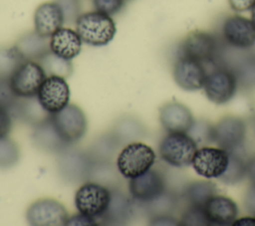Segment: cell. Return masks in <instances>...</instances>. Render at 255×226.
<instances>
[{"mask_svg":"<svg viewBox=\"0 0 255 226\" xmlns=\"http://www.w3.org/2000/svg\"><path fill=\"white\" fill-rule=\"evenodd\" d=\"M252 127H253V131L255 134V116L253 117V120H252Z\"/></svg>","mask_w":255,"mask_h":226,"instance_id":"obj_41","label":"cell"},{"mask_svg":"<svg viewBox=\"0 0 255 226\" xmlns=\"http://www.w3.org/2000/svg\"><path fill=\"white\" fill-rule=\"evenodd\" d=\"M38 63L44 69L47 77L48 76H59L68 78L73 72V65L71 60H66L55 55L52 52L46 54Z\"/></svg>","mask_w":255,"mask_h":226,"instance_id":"obj_25","label":"cell"},{"mask_svg":"<svg viewBox=\"0 0 255 226\" xmlns=\"http://www.w3.org/2000/svg\"><path fill=\"white\" fill-rule=\"evenodd\" d=\"M246 174V163L232 152H229V162L225 172L219 179L226 184H235L240 182Z\"/></svg>","mask_w":255,"mask_h":226,"instance_id":"obj_27","label":"cell"},{"mask_svg":"<svg viewBox=\"0 0 255 226\" xmlns=\"http://www.w3.org/2000/svg\"><path fill=\"white\" fill-rule=\"evenodd\" d=\"M37 98L46 111L55 113L69 104V85L63 77L48 76L43 82Z\"/></svg>","mask_w":255,"mask_h":226,"instance_id":"obj_13","label":"cell"},{"mask_svg":"<svg viewBox=\"0 0 255 226\" xmlns=\"http://www.w3.org/2000/svg\"><path fill=\"white\" fill-rule=\"evenodd\" d=\"M64 17L60 6L54 2H45L38 6L34 14L35 31L44 36L51 37L63 27Z\"/></svg>","mask_w":255,"mask_h":226,"instance_id":"obj_17","label":"cell"},{"mask_svg":"<svg viewBox=\"0 0 255 226\" xmlns=\"http://www.w3.org/2000/svg\"><path fill=\"white\" fill-rule=\"evenodd\" d=\"M96 219L79 213L68 219L67 225H96Z\"/></svg>","mask_w":255,"mask_h":226,"instance_id":"obj_37","label":"cell"},{"mask_svg":"<svg viewBox=\"0 0 255 226\" xmlns=\"http://www.w3.org/2000/svg\"><path fill=\"white\" fill-rule=\"evenodd\" d=\"M26 218L34 226L67 225L68 211L62 203L52 198H42L33 202L27 209Z\"/></svg>","mask_w":255,"mask_h":226,"instance_id":"obj_8","label":"cell"},{"mask_svg":"<svg viewBox=\"0 0 255 226\" xmlns=\"http://www.w3.org/2000/svg\"><path fill=\"white\" fill-rule=\"evenodd\" d=\"M216 194V186L209 181H194L185 190V197L190 206L203 208L206 202Z\"/></svg>","mask_w":255,"mask_h":226,"instance_id":"obj_24","label":"cell"},{"mask_svg":"<svg viewBox=\"0 0 255 226\" xmlns=\"http://www.w3.org/2000/svg\"><path fill=\"white\" fill-rule=\"evenodd\" d=\"M55 2L62 10L64 23L76 24L77 19L82 14L81 0H55Z\"/></svg>","mask_w":255,"mask_h":226,"instance_id":"obj_31","label":"cell"},{"mask_svg":"<svg viewBox=\"0 0 255 226\" xmlns=\"http://www.w3.org/2000/svg\"><path fill=\"white\" fill-rule=\"evenodd\" d=\"M20 157V150L16 142L8 136L0 138V168L15 165Z\"/></svg>","mask_w":255,"mask_h":226,"instance_id":"obj_29","label":"cell"},{"mask_svg":"<svg viewBox=\"0 0 255 226\" xmlns=\"http://www.w3.org/2000/svg\"><path fill=\"white\" fill-rule=\"evenodd\" d=\"M154 161L153 149L143 142L135 141L122 149L117 158V167L124 177L131 179L150 169Z\"/></svg>","mask_w":255,"mask_h":226,"instance_id":"obj_3","label":"cell"},{"mask_svg":"<svg viewBox=\"0 0 255 226\" xmlns=\"http://www.w3.org/2000/svg\"><path fill=\"white\" fill-rule=\"evenodd\" d=\"M47 75L36 61H24L9 78L13 92L19 98L37 96Z\"/></svg>","mask_w":255,"mask_h":226,"instance_id":"obj_6","label":"cell"},{"mask_svg":"<svg viewBox=\"0 0 255 226\" xmlns=\"http://www.w3.org/2000/svg\"><path fill=\"white\" fill-rule=\"evenodd\" d=\"M246 174L252 187L255 188V156L246 163Z\"/></svg>","mask_w":255,"mask_h":226,"instance_id":"obj_38","label":"cell"},{"mask_svg":"<svg viewBox=\"0 0 255 226\" xmlns=\"http://www.w3.org/2000/svg\"><path fill=\"white\" fill-rule=\"evenodd\" d=\"M82 43L77 31L70 28L62 27L50 37L51 52L66 60H72L80 54Z\"/></svg>","mask_w":255,"mask_h":226,"instance_id":"obj_19","label":"cell"},{"mask_svg":"<svg viewBox=\"0 0 255 226\" xmlns=\"http://www.w3.org/2000/svg\"><path fill=\"white\" fill-rule=\"evenodd\" d=\"M38 34L36 31L22 36L16 43L15 49L24 61L38 62L51 52L50 39Z\"/></svg>","mask_w":255,"mask_h":226,"instance_id":"obj_20","label":"cell"},{"mask_svg":"<svg viewBox=\"0 0 255 226\" xmlns=\"http://www.w3.org/2000/svg\"><path fill=\"white\" fill-rule=\"evenodd\" d=\"M90 163L88 158L79 151L66 152L59 162L61 174L70 181H78L88 174Z\"/></svg>","mask_w":255,"mask_h":226,"instance_id":"obj_23","label":"cell"},{"mask_svg":"<svg viewBox=\"0 0 255 226\" xmlns=\"http://www.w3.org/2000/svg\"><path fill=\"white\" fill-rule=\"evenodd\" d=\"M218 42L214 35L205 31L190 32L181 45L182 56L200 63H210L218 55Z\"/></svg>","mask_w":255,"mask_h":226,"instance_id":"obj_11","label":"cell"},{"mask_svg":"<svg viewBox=\"0 0 255 226\" xmlns=\"http://www.w3.org/2000/svg\"><path fill=\"white\" fill-rule=\"evenodd\" d=\"M76 31L82 42L95 47L109 44L116 35L117 28L110 15L99 11L81 14L76 21Z\"/></svg>","mask_w":255,"mask_h":226,"instance_id":"obj_1","label":"cell"},{"mask_svg":"<svg viewBox=\"0 0 255 226\" xmlns=\"http://www.w3.org/2000/svg\"><path fill=\"white\" fill-rule=\"evenodd\" d=\"M125 196L117 195L114 196L112 194L111 203L109 206V209L107 213L104 215L107 219L111 221H122L125 219V216L127 213H128V204Z\"/></svg>","mask_w":255,"mask_h":226,"instance_id":"obj_30","label":"cell"},{"mask_svg":"<svg viewBox=\"0 0 255 226\" xmlns=\"http://www.w3.org/2000/svg\"><path fill=\"white\" fill-rule=\"evenodd\" d=\"M159 121L167 132H189L195 122L190 110L178 102L166 103L159 109Z\"/></svg>","mask_w":255,"mask_h":226,"instance_id":"obj_16","label":"cell"},{"mask_svg":"<svg viewBox=\"0 0 255 226\" xmlns=\"http://www.w3.org/2000/svg\"><path fill=\"white\" fill-rule=\"evenodd\" d=\"M196 150L197 143L187 132H168L158 146L161 159L174 167L191 164Z\"/></svg>","mask_w":255,"mask_h":226,"instance_id":"obj_2","label":"cell"},{"mask_svg":"<svg viewBox=\"0 0 255 226\" xmlns=\"http://www.w3.org/2000/svg\"><path fill=\"white\" fill-rule=\"evenodd\" d=\"M222 35L231 47L247 50L255 45V24L246 17L232 15L223 22Z\"/></svg>","mask_w":255,"mask_h":226,"instance_id":"obj_12","label":"cell"},{"mask_svg":"<svg viewBox=\"0 0 255 226\" xmlns=\"http://www.w3.org/2000/svg\"><path fill=\"white\" fill-rule=\"evenodd\" d=\"M51 121L61 137L69 144L80 140L86 133L88 122L83 110L68 104L61 111L51 114Z\"/></svg>","mask_w":255,"mask_h":226,"instance_id":"obj_5","label":"cell"},{"mask_svg":"<svg viewBox=\"0 0 255 226\" xmlns=\"http://www.w3.org/2000/svg\"><path fill=\"white\" fill-rule=\"evenodd\" d=\"M251 20L255 24V5L251 9Z\"/></svg>","mask_w":255,"mask_h":226,"instance_id":"obj_40","label":"cell"},{"mask_svg":"<svg viewBox=\"0 0 255 226\" xmlns=\"http://www.w3.org/2000/svg\"><path fill=\"white\" fill-rule=\"evenodd\" d=\"M238 84L244 88H255V55L243 58L233 70Z\"/></svg>","mask_w":255,"mask_h":226,"instance_id":"obj_26","label":"cell"},{"mask_svg":"<svg viewBox=\"0 0 255 226\" xmlns=\"http://www.w3.org/2000/svg\"><path fill=\"white\" fill-rule=\"evenodd\" d=\"M238 81L233 70L219 68L206 76L204 92L207 99L217 105L228 103L235 95Z\"/></svg>","mask_w":255,"mask_h":226,"instance_id":"obj_7","label":"cell"},{"mask_svg":"<svg viewBox=\"0 0 255 226\" xmlns=\"http://www.w3.org/2000/svg\"><path fill=\"white\" fill-rule=\"evenodd\" d=\"M127 0H93L95 9L107 15H116L125 6Z\"/></svg>","mask_w":255,"mask_h":226,"instance_id":"obj_33","label":"cell"},{"mask_svg":"<svg viewBox=\"0 0 255 226\" xmlns=\"http://www.w3.org/2000/svg\"><path fill=\"white\" fill-rule=\"evenodd\" d=\"M229 162V152L221 147L204 146L197 148L192 167L197 174L205 178H219L226 170Z\"/></svg>","mask_w":255,"mask_h":226,"instance_id":"obj_9","label":"cell"},{"mask_svg":"<svg viewBox=\"0 0 255 226\" xmlns=\"http://www.w3.org/2000/svg\"><path fill=\"white\" fill-rule=\"evenodd\" d=\"M12 128V117L10 111L0 108V138L6 137Z\"/></svg>","mask_w":255,"mask_h":226,"instance_id":"obj_35","label":"cell"},{"mask_svg":"<svg viewBox=\"0 0 255 226\" xmlns=\"http://www.w3.org/2000/svg\"><path fill=\"white\" fill-rule=\"evenodd\" d=\"M233 225H242V226H246V225H255V218L252 217H243L240 218L238 220H235V222L232 223Z\"/></svg>","mask_w":255,"mask_h":226,"instance_id":"obj_39","label":"cell"},{"mask_svg":"<svg viewBox=\"0 0 255 226\" xmlns=\"http://www.w3.org/2000/svg\"><path fill=\"white\" fill-rule=\"evenodd\" d=\"M112 199L111 191L100 183H84L75 194V206L79 213L92 218L104 217Z\"/></svg>","mask_w":255,"mask_h":226,"instance_id":"obj_4","label":"cell"},{"mask_svg":"<svg viewBox=\"0 0 255 226\" xmlns=\"http://www.w3.org/2000/svg\"><path fill=\"white\" fill-rule=\"evenodd\" d=\"M19 99L11 88L9 78L0 79V108L8 111L15 110Z\"/></svg>","mask_w":255,"mask_h":226,"instance_id":"obj_32","label":"cell"},{"mask_svg":"<svg viewBox=\"0 0 255 226\" xmlns=\"http://www.w3.org/2000/svg\"><path fill=\"white\" fill-rule=\"evenodd\" d=\"M128 189L132 198L140 202L149 203L163 195L165 182L160 172L150 168L146 172L131 178L128 183Z\"/></svg>","mask_w":255,"mask_h":226,"instance_id":"obj_14","label":"cell"},{"mask_svg":"<svg viewBox=\"0 0 255 226\" xmlns=\"http://www.w3.org/2000/svg\"><path fill=\"white\" fill-rule=\"evenodd\" d=\"M23 62L24 60L21 58L15 47L0 50V79L10 78L12 73Z\"/></svg>","mask_w":255,"mask_h":226,"instance_id":"obj_28","label":"cell"},{"mask_svg":"<svg viewBox=\"0 0 255 226\" xmlns=\"http://www.w3.org/2000/svg\"><path fill=\"white\" fill-rule=\"evenodd\" d=\"M209 224L227 225L233 223L238 214L236 203L229 197L213 195L203 207Z\"/></svg>","mask_w":255,"mask_h":226,"instance_id":"obj_18","label":"cell"},{"mask_svg":"<svg viewBox=\"0 0 255 226\" xmlns=\"http://www.w3.org/2000/svg\"><path fill=\"white\" fill-rule=\"evenodd\" d=\"M15 110L22 120L34 127L48 120L52 114L43 108L37 96L20 98Z\"/></svg>","mask_w":255,"mask_h":226,"instance_id":"obj_22","label":"cell"},{"mask_svg":"<svg viewBox=\"0 0 255 226\" xmlns=\"http://www.w3.org/2000/svg\"><path fill=\"white\" fill-rule=\"evenodd\" d=\"M206 76L203 64L189 57L180 55L173 65V79L185 91L202 89Z\"/></svg>","mask_w":255,"mask_h":226,"instance_id":"obj_15","label":"cell"},{"mask_svg":"<svg viewBox=\"0 0 255 226\" xmlns=\"http://www.w3.org/2000/svg\"><path fill=\"white\" fill-rule=\"evenodd\" d=\"M230 7L236 12L251 10L255 5V0H228Z\"/></svg>","mask_w":255,"mask_h":226,"instance_id":"obj_36","label":"cell"},{"mask_svg":"<svg viewBox=\"0 0 255 226\" xmlns=\"http://www.w3.org/2000/svg\"><path fill=\"white\" fill-rule=\"evenodd\" d=\"M182 223L185 225H206L209 224L203 208L191 206L182 216Z\"/></svg>","mask_w":255,"mask_h":226,"instance_id":"obj_34","label":"cell"},{"mask_svg":"<svg viewBox=\"0 0 255 226\" xmlns=\"http://www.w3.org/2000/svg\"><path fill=\"white\" fill-rule=\"evenodd\" d=\"M32 139L38 148L49 152L62 151L69 145L56 130L51 121V117L34 127Z\"/></svg>","mask_w":255,"mask_h":226,"instance_id":"obj_21","label":"cell"},{"mask_svg":"<svg viewBox=\"0 0 255 226\" xmlns=\"http://www.w3.org/2000/svg\"><path fill=\"white\" fill-rule=\"evenodd\" d=\"M127 1H130V0H127Z\"/></svg>","mask_w":255,"mask_h":226,"instance_id":"obj_42","label":"cell"},{"mask_svg":"<svg viewBox=\"0 0 255 226\" xmlns=\"http://www.w3.org/2000/svg\"><path fill=\"white\" fill-rule=\"evenodd\" d=\"M245 136L246 124L238 116H225L212 126V141L228 152L239 148Z\"/></svg>","mask_w":255,"mask_h":226,"instance_id":"obj_10","label":"cell"}]
</instances>
